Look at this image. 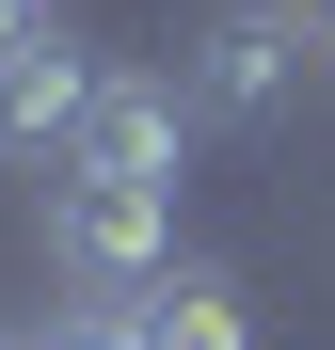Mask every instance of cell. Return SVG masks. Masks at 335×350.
I'll list each match as a JSON object with an SVG mask.
<instances>
[{
	"instance_id": "cell-1",
	"label": "cell",
	"mask_w": 335,
	"mask_h": 350,
	"mask_svg": "<svg viewBox=\"0 0 335 350\" xmlns=\"http://www.w3.org/2000/svg\"><path fill=\"white\" fill-rule=\"evenodd\" d=\"M48 271L80 303H144L176 271V191H144V175H48Z\"/></svg>"
},
{
	"instance_id": "cell-2",
	"label": "cell",
	"mask_w": 335,
	"mask_h": 350,
	"mask_svg": "<svg viewBox=\"0 0 335 350\" xmlns=\"http://www.w3.org/2000/svg\"><path fill=\"white\" fill-rule=\"evenodd\" d=\"M288 80H303V16H288V0H223V16L192 32V64H176L192 128H256Z\"/></svg>"
},
{
	"instance_id": "cell-3",
	"label": "cell",
	"mask_w": 335,
	"mask_h": 350,
	"mask_svg": "<svg viewBox=\"0 0 335 350\" xmlns=\"http://www.w3.org/2000/svg\"><path fill=\"white\" fill-rule=\"evenodd\" d=\"M96 80H112V64H96L64 16H48V32H16V48H0V159H16V175H64V144H80Z\"/></svg>"
},
{
	"instance_id": "cell-4",
	"label": "cell",
	"mask_w": 335,
	"mask_h": 350,
	"mask_svg": "<svg viewBox=\"0 0 335 350\" xmlns=\"http://www.w3.org/2000/svg\"><path fill=\"white\" fill-rule=\"evenodd\" d=\"M176 159H192V96L160 64H112L96 111H80V144H64V175H144V191H176Z\"/></svg>"
},
{
	"instance_id": "cell-5",
	"label": "cell",
	"mask_w": 335,
	"mask_h": 350,
	"mask_svg": "<svg viewBox=\"0 0 335 350\" xmlns=\"http://www.w3.org/2000/svg\"><path fill=\"white\" fill-rule=\"evenodd\" d=\"M128 334H144V350H256V334H240V286H223V271H192V255L128 303Z\"/></svg>"
},
{
	"instance_id": "cell-6",
	"label": "cell",
	"mask_w": 335,
	"mask_h": 350,
	"mask_svg": "<svg viewBox=\"0 0 335 350\" xmlns=\"http://www.w3.org/2000/svg\"><path fill=\"white\" fill-rule=\"evenodd\" d=\"M32 350H144V334H128V303H64V319H48Z\"/></svg>"
},
{
	"instance_id": "cell-7",
	"label": "cell",
	"mask_w": 335,
	"mask_h": 350,
	"mask_svg": "<svg viewBox=\"0 0 335 350\" xmlns=\"http://www.w3.org/2000/svg\"><path fill=\"white\" fill-rule=\"evenodd\" d=\"M48 16H64V0H0V48H16V32H48Z\"/></svg>"
},
{
	"instance_id": "cell-8",
	"label": "cell",
	"mask_w": 335,
	"mask_h": 350,
	"mask_svg": "<svg viewBox=\"0 0 335 350\" xmlns=\"http://www.w3.org/2000/svg\"><path fill=\"white\" fill-rule=\"evenodd\" d=\"M288 16H303V32H335V0H288Z\"/></svg>"
},
{
	"instance_id": "cell-9",
	"label": "cell",
	"mask_w": 335,
	"mask_h": 350,
	"mask_svg": "<svg viewBox=\"0 0 335 350\" xmlns=\"http://www.w3.org/2000/svg\"><path fill=\"white\" fill-rule=\"evenodd\" d=\"M0 350H32V334H16V319H0Z\"/></svg>"
}]
</instances>
